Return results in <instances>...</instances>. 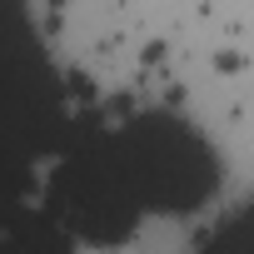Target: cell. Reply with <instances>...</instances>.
<instances>
[{
	"label": "cell",
	"instance_id": "6da1fadb",
	"mask_svg": "<svg viewBox=\"0 0 254 254\" xmlns=\"http://www.w3.org/2000/svg\"><path fill=\"white\" fill-rule=\"evenodd\" d=\"M110 150L140 214H194L204 199H214L224 180L219 150L185 115L170 110L125 120L120 130H110Z\"/></svg>",
	"mask_w": 254,
	"mask_h": 254
},
{
	"label": "cell",
	"instance_id": "7a4b0ae2",
	"mask_svg": "<svg viewBox=\"0 0 254 254\" xmlns=\"http://www.w3.org/2000/svg\"><path fill=\"white\" fill-rule=\"evenodd\" d=\"M40 209L70 239H90L100 249H115L140 229L145 214L135 209V194H130V185H125V175L115 165L110 130L90 125V115L70 120V135H65V150H60L50 180H45Z\"/></svg>",
	"mask_w": 254,
	"mask_h": 254
},
{
	"label": "cell",
	"instance_id": "3957f363",
	"mask_svg": "<svg viewBox=\"0 0 254 254\" xmlns=\"http://www.w3.org/2000/svg\"><path fill=\"white\" fill-rule=\"evenodd\" d=\"M0 254H75V239L40 204H15L0 219Z\"/></svg>",
	"mask_w": 254,
	"mask_h": 254
},
{
	"label": "cell",
	"instance_id": "277c9868",
	"mask_svg": "<svg viewBox=\"0 0 254 254\" xmlns=\"http://www.w3.org/2000/svg\"><path fill=\"white\" fill-rule=\"evenodd\" d=\"M194 254H254V229H249V209H229L204 239Z\"/></svg>",
	"mask_w": 254,
	"mask_h": 254
}]
</instances>
